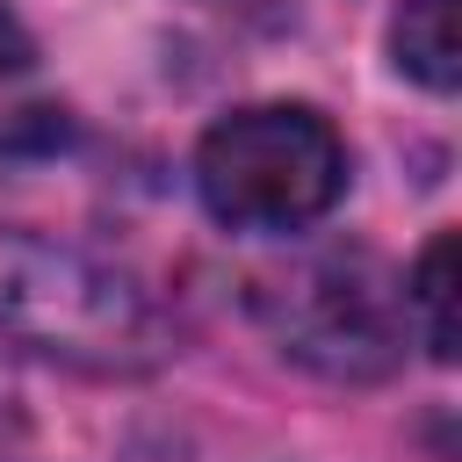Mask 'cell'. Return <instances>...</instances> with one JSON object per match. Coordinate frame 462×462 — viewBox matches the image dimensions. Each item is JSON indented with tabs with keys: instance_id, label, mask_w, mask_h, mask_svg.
I'll return each mask as SVG.
<instances>
[{
	"instance_id": "8992f818",
	"label": "cell",
	"mask_w": 462,
	"mask_h": 462,
	"mask_svg": "<svg viewBox=\"0 0 462 462\" xmlns=\"http://www.w3.org/2000/svg\"><path fill=\"white\" fill-rule=\"evenodd\" d=\"M29 65H36V36H29V22L0 0V79H7V72H29Z\"/></svg>"
},
{
	"instance_id": "7a4b0ae2",
	"label": "cell",
	"mask_w": 462,
	"mask_h": 462,
	"mask_svg": "<svg viewBox=\"0 0 462 462\" xmlns=\"http://www.w3.org/2000/svg\"><path fill=\"white\" fill-rule=\"evenodd\" d=\"M195 188L202 209L231 231H303L339 202L346 144L303 101H253L202 130Z\"/></svg>"
},
{
	"instance_id": "6da1fadb",
	"label": "cell",
	"mask_w": 462,
	"mask_h": 462,
	"mask_svg": "<svg viewBox=\"0 0 462 462\" xmlns=\"http://www.w3.org/2000/svg\"><path fill=\"white\" fill-rule=\"evenodd\" d=\"M0 332L79 375H144L173 346L166 310L137 274L29 231L0 238Z\"/></svg>"
},
{
	"instance_id": "3957f363",
	"label": "cell",
	"mask_w": 462,
	"mask_h": 462,
	"mask_svg": "<svg viewBox=\"0 0 462 462\" xmlns=\"http://www.w3.org/2000/svg\"><path fill=\"white\" fill-rule=\"evenodd\" d=\"M260 318L289 361L332 383H375L404 354V310L368 253H310L260 289Z\"/></svg>"
},
{
	"instance_id": "277c9868",
	"label": "cell",
	"mask_w": 462,
	"mask_h": 462,
	"mask_svg": "<svg viewBox=\"0 0 462 462\" xmlns=\"http://www.w3.org/2000/svg\"><path fill=\"white\" fill-rule=\"evenodd\" d=\"M390 51L397 72H411L419 87L448 94L462 79V43H455V0H404L390 22Z\"/></svg>"
},
{
	"instance_id": "5b68a950",
	"label": "cell",
	"mask_w": 462,
	"mask_h": 462,
	"mask_svg": "<svg viewBox=\"0 0 462 462\" xmlns=\"http://www.w3.org/2000/svg\"><path fill=\"white\" fill-rule=\"evenodd\" d=\"M404 303L419 318V339L433 361H455L462 346V325H455V231H433L426 253L411 260V282H404Z\"/></svg>"
}]
</instances>
